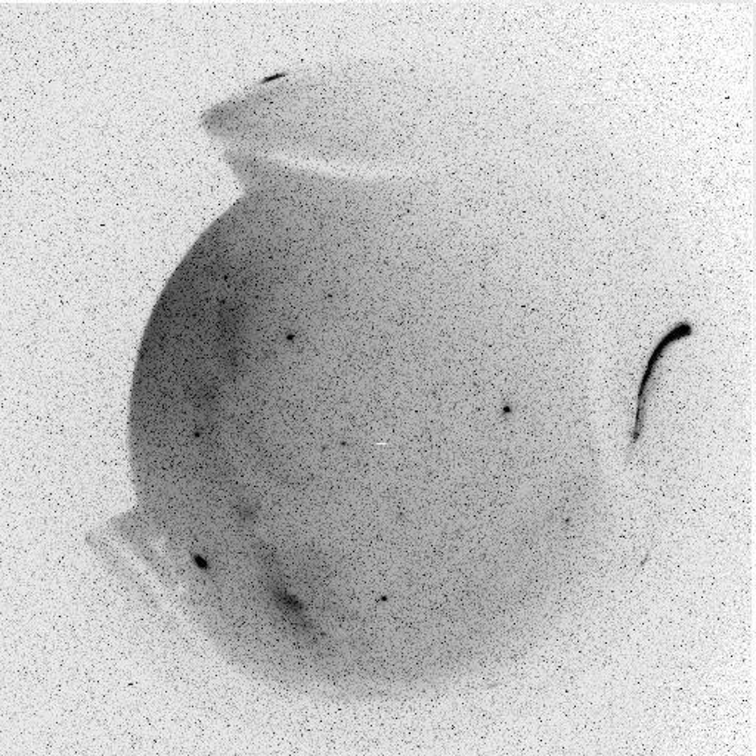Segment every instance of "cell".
I'll return each instance as SVG.
<instances>
[{
  "label": "cell",
  "mask_w": 756,
  "mask_h": 756,
  "mask_svg": "<svg viewBox=\"0 0 756 756\" xmlns=\"http://www.w3.org/2000/svg\"><path fill=\"white\" fill-rule=\"evenodd\" d=\"M691 333H693V328H691V326H690L688 322H680L677 327H674L671 331H667V334L657 343V346L655 348V351L652 352L649 361H647L645 370H644L642 377H641L640 384H638L635 418H634V428H632V436H631V449L635 448V445L638 443V440L641 438V433H642L645 413H647V402H649V392H650V388L653 385L655 376H656V373L659 370L660 361L665 358V353L667 352V349L671 348L674 343H677V341H680L682 338H687L688 336H691Z\"/></svg>",
  "instance_id": "1"
},
{
  "label": "cell",
  "mask_w": 756,
  "mask_h": 756,
  "mask_svg": "<svg viewBox=\"0 0 756 756\" xmlns=\"http://www.w3.org/2000/svg\"><path fill=\"white\" fill-rule=\"evenodd\" d=\"M196 563H197L198 568H201V569H207V563H206V561H204L201 557H198V555L196 557Z\"/></svg>",
  "instance_id": "2"
}]
</instances>
